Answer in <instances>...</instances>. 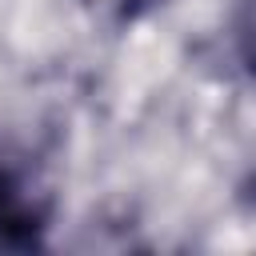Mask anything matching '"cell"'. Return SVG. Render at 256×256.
I'll list each match as a JSON object with an SVG mask.
<instances>
[{
  "instance_id": "cell-1",
  "label": "cell",
  "mask_w": 256,
  "mask_h": 256,
  "mask_svg": "<svg viewBox=\"0 0 256 256\" xmlns=\"http://www.w3.org/2000/svg\"><path fill=\"white\" fill-rule=\"evenodd\" d=\"M40 212L24 200L16 176L0 168V248H32L40 244Z\"/></svg>"
},
{
  "instance_id": "cell-3",
  "label": "cell",
  "mask_w": 256,
  "mask_h": 256,
  "mask_svg": "<svg viewBox=\"0 0 256 256\" xmlns=\"http://www.w3.org/2000/svg\"><path fill=\"white\" fill-rule=\"evenodd\" d=\"M156 4H164V0H116V8H120V16H124V20H136V16L152 12Z\"/></svg>"
},
{
  "instance_id": "cell-2",
  "label": "cell",
  "mask_w": 256,
  "mask_h": 256,
  "mask_svg": "<svg viewBox=\"0 0 256 256\" xmlns=\"http://www.w3.org/2000/svg\"><path fill=\"white\" fill-rule=\"evenodd\" d=\"M240 56H244V64H248V72L256 76V0L248 4V12H244V20H240Z\"/></svg>"
}]
</instances>
